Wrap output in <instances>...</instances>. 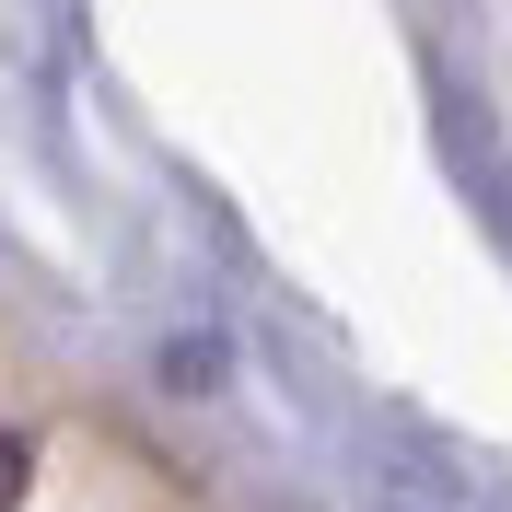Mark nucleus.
<instances>
[{"label":"nucleus","instance_id":"obj_1","mask_svg":"<svg viewBox=\"0 0 512 512\" xmlns=\"http://www.w3.org/2000/svg\"><path fill=\"white\" fill-rule=\"evenodd\" d=\"M12 489H24V443H0V501H12Z\"/></svg>","mask_w":512,"mask_h":512}]
</instances>
